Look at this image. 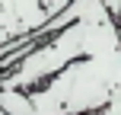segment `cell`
Here are the masks:
<instances>
[{
	"mask_svg": "<svg viewBox=\"0 0 121 115\" xmlns=\"http://www.w3.org/2000/svg\"><path fill=\"white\" fill-rule=\"evenodd\" d=\"M0 115H3V112H0Z\"/></svg>",
	"mask_w": 121,
	"mask_h": 115,
	"instance_id": "cell-5",
	"label": "cell"
},
{
	"mask_svg": "<svg viewBox=\"0 0 121 115\" xmlns=\"http://www.w3.org/2000/svg\"><path fill=\"white\" fill-rule=\"evenodd\" d=\"M0 112L3 115H35L29 93H19V90H0Z\"/></svg>",
	"mask_w": 121,
	"mask_h": 115,
	"instance_id": "cell-3",
	"label": "cell"
},
{
	"mask_svg": "<svg viewBox=\"0 0 121 115\" xmlns=\"http://www.w3.org/2000/svg\"><path fill=\"white\" fill-rule=\"evenodd\" d=\"M121 93V48L73 61L29 93L35 115H99Z\"/></svg>",
	"mask_w": 121,
	"mask_h": 115,
	"instance_id": "cell-2",
	"label": "cell"
},
{
	"mask_svg": "<svg viewBox=\"0 0 121 115\" xmlns=\"http://www.w3.org/2000/svg\"><path fill=\"white\" fill-rule=\"evenodd\" d=\"M121 48L118 42V23L102 6V0H83V10L67 29L54 32L45 45H38L26 61H19L13 70L0 74V90H19L32 93L42 83H48L54 74L70 67L73 61H83L102 51Z\"/></svg>",
	"mask_w": 121,
	"mask_h": 115,
	"instance_id": "cell-1",
	"label": "cell"
},
{
	"mask_svg": "<svg viewBox=\"0 0 121 115\" xmlns=\"http://www.w3.org/2000/svg\"><path fill=\"white\" fill-rule=\"evenodd\" d=\"M38 3H42V10L48 13V19H51V16H57L60 10H67L73 0H38Z\"/></svg>",
	"mask_w": 121,
	"mask_h": 115,
	"instance_id": "cell-4",
	"label": "cell"
}]
</instances>
